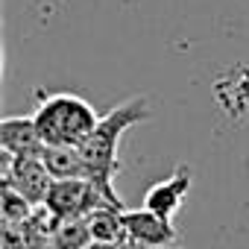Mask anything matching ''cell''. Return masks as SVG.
I'll use <instances>...</instances> for the list:
<instances>
[{
    "mask_svg": "<svg viewBox=\"0 0 249 249\" xmlns=\"http://www.w3.org/2000/svg\"><path fill=\"white\" fill-rule=\"evenodd\" d=\"M41 161H44V167H47V173L53 179H88L85 159H82L79 147H53V144H44Z\"/></svg>",
    "mask_w": 249,
    "mask_h": 249,
    "instance_id": "9c48e42d",
    "label": "cell"
},
{
    "mask_svg": "<svg viewBox=\"0 0 249 249\" xmlns=\"http://www.w3.org/2000/svg\"><path fill=\"white\" fill-rule=\"evenodd\" d=\"M150 117V103L147 97H132L126 103L114 106L111 111H106L100 117V123L94 126V132L79 144V153L85 159V170H88V179L108 196L114 199L117 205L120 196L114 194V173H117V147H120V138L126 135V129H132L135 123L147 120Z\"/></svg>",
    "mask_w": 249,
    "mask_h": 249,
    "instance_id": "6da1fadb",
    "label": "cell"
},
{
    "mask_svg": "<svg viewBox=\"0 0 249 249\" xmlns=\"http://www.w3.org/2000/svg\"><path fill=\"white\" fill-rule=\"evenodd\" d=\"M0 147L3 156H41L44 141L33 117H6L0 120Z\"/></svg>",
    "mask_w": 249,
    "mask_h": 249,
    "instance_id": "52a82bcc",
    "label": "cell"
},
{
    "mask_svg": "<svg viewBox=\"0 0 249 249\" xmlns=\"http://www.w3.org/2000/svg\"><path fill=\"white\" fill-rule=\"evenodd\" d=\"M36 126L44 144L53 147H79L100 123L94 106L79 94H44L38 91L36 106Z\"/></svg>",
    "mask_w": 249,
    "mask_h": 249,
    "instance_id": "7a4b0ae2",
    "label": "cell"
},
{
    "mask_svg": "<svg viewBox=\"0 0 249 249\" xmlns=\"http://www.w3.org/2000/svg\"><path fill=\"white\" fill-rule=\"evenodd\" d=\"M91 243H94V237H91L85 217H62L50 234L53 249H88Z\"/></svg>",
    "mask_w": 249,
    "mask_h": 249,
    "instance_id": "30bf717a",
    "label": "cell"
},
{
    "mask_svg": "<svg viewBox=\"0 0 249 249\" xmlns=\"http://www.w3.org/2000/svg\"><path fill=\"white\" fill-rule=\"evenodd\" d=\"M188 191H191V170H188L185 164H179L167 179L156 182V185L147 191V196H144V208H150V211H156V214L173 220L176 211L182 208Z\"/></svg>",
    "mask_w": 249,
    "mask_h": 249,
    "instance_id": "8992f818",
    "label": "cell"
},
{
    "mask_svg": "<svg viewBox=\"0 0 249 249\" xmlns=\"http://www.w3.org/2000/svg\"><path fill=\"white\" fill-rule=\"evenodd\" d=\"M44 205L62 220V217H88L94 208L117 205V202L108 199L91 179H53ZM117 208H123V205H117Z\"/></svg>",
    "mask_w": 249,
    "mask_h": 249,
    "instance_id": "3957f363",
    "label": "cell"
},
{
    "mask_svg": "<svg viewBox=\"0 0 249 249\" xmlns=\"http://www.w3.org/2000/svg\"><path fill=\"white\" fill-rule=\"evenodd\" d=\"M123 211H126V208L103 205V208H94V211L85 217L94 243H129L126 223H123Z\"/></svg>",
    "mask_w": 249,
    "mask_h": 249,
    "instance_id": "ba28073f",
    "label": "cell"
},
{
    "mask_svg": "<svg viewBox=\"0 0 249 249\" xmlns=\"http://www.w3.org/2000/svg\"><path fill=\"white\" fill-rule=\"evenodd\" d=\"M33 208L36 205L24 194H18L12 185H3V226H27L36 214Z\"/></svg>",
    "mask_w": 249,
    "mask_h": 249,
    "instance_id": "8fae6325",
    "label": "cell"
},
{
    "mask_svg": "<svg viewBox=\"0 0 249 249\" xmlns=\"http://www.w3.org/2000/svg\"><path fill=\"white\" fill-rule=\"evenodd\" d=\"M123 223H126V234L132 246L141 249H156V246H173L176 243V226L173 220L141 208V211H123Z\"/></svg>",
    "mask_w": 249,
    "mask_h": 249,
    "instance_id": "5b68a950",
    "label": "cell"
},
{
    "mask_svg": "<svg viewBox=\"0 0 249 249\" xmlns=\"http://www.w3.org/2000/svg\"><path fill=\"white\" fill-rule=\"evenodd\" d=\"M3 185H12L38 208L47 199L53 176L47 173L41 156H3Z\"/></svg>",
    "mask_w": 249,
    "mask_h": 249,
    "instance_id": "277c9868",
    "label": "cell"
}]
</instances>
